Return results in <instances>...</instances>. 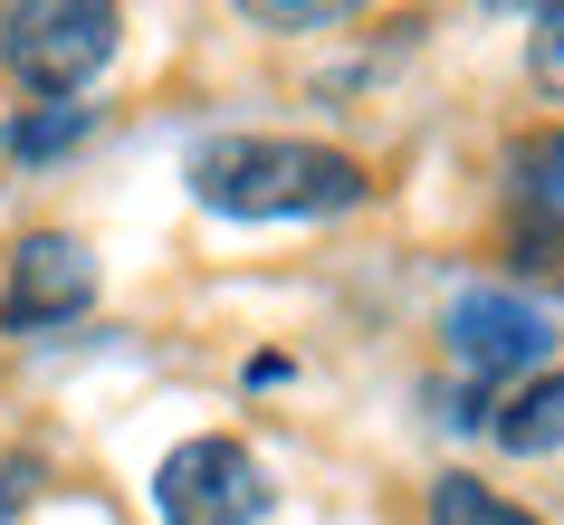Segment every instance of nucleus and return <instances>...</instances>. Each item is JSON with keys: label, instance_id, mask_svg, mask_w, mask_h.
Returning <instances> with one entry per match:
<instances>
[{"label": "nucleus", "instance_id": "1", "mask_svg": "<svg viewBox=\"0 0 564 525\" xmlns=\"http://www.w3.org/2000/svg\"><path fill=\"white\" fill-rule=\"evenodd\" d=\"M364 192L373 182L355 153L297 144V134H210L192 153V201H210L220 220H335Z\"/></svg>", "mask_w": 564, "mask_h": 525}, {"label": "nucleus", "instance_id": "2", "mask_svg": "<svg viewBox=\"0 0 564 525\" xmlns=\"http://www.w3.org/2000/svg\"><path fill=\"white\" fill-rule=\"evenodd\" d=\"M116 48H124V10H106V0H20V10H0V67L48 106H67Z\"/></svg>", "mask_w": 564, "mask_h": 525}, {"label": "nucleus", "instance_id": "3", "mask_svg": "<svg viewBox=\"0 0 564 525\" xmlns=\"http://www.w3.org/2000/svg\"><path fill=\"white\" fill-rule=\"evenodd\" d=\"M441 335H449V363L469 382H527L555 353V316L535 296H517V287H459Z\"/></svg>", "mask_w": 564, "mask_h": 525}, {"label": "nucleus", "instance_id": "4", "mask_svg": "<svg viewBox=\"0 0 564 525\" xmlns=\"http://www.w3.org/2000/svg\"><path fill=\"white\" fill-rule=\"evenodd\" d=\"M268 468L239 449V439H182L173 459L153 468V516L163 525H259L268 516Z\"/></svg>", "mask_w": 564, "mask_h": 525}, {"label": "nucleus", "instance_id": "5", "mask_svg": "<svg viewBox=\"0 0 564 525\" xmlns=\"http://www.w3.org/2000/svg\"><path fill=\"white\" fill-rule=\"evenodd\" d=\"M96 306V259L87 239L67 230H30L10 249V277H0V335H58Z\"/></svg>", "mask_w": 564, "mask_h": 525}, {"label": "nucleus", "instance_id": "6", "mask_svg": "<svg viewBox=\"0 0 564 525\" xmlns=\"http://www.w3.org/2000/svg\"><path fill=\"white\" fill-rule=\"evenodd\" d=\"M488 430H498V449H517V459H545V449H564V373L517 382V392L488 411Z\"/></svg>", "mask_w": 564, "mask_h": 525}, {"label": "nucleus", "instance_id": "7", "mask_svg": "<svg viewBox=\"0 0 564 525\" xmlns=\"http://www.w3.org/2000/svg\"><path fill=\"white\" fill-rule=\"evenodd\" d=\"M431 525H535L517 496H498L488 478H469V468H449V478H431Z\"/></svg>", "mask_w": 564, "mask_h": 525}, {"label": "nucleus", "instance_id": "8", "mask_svg": "<svg viewBox=\"0 0 564 525\" xmlns=\"http://www.w3.org/2000/svg\"><path fill=\"white\" fill-rule=\"evenodd\" d=\"M507 173H517V201H527V220H564V124H555V134H527Z\"/></svg>", "mask_w": 564, "mask_h": 525}, {"label": "nucleus", "instance_id": "9", "mask_svg": "<svg viewBox=\"0 0 564 525\" xmlns=\"http://www.w3.org/2000/svg\"><path fill=\"white\" fill-rule=\"evenodd\" d=\"M67 144H87V106H39L10 124V163H58Z\"/></svg>", "mask_w": 564, "mask_h": 525}, {"label": "nucleus", "instance_id": "10", "mask_svg": "<svg viewBox=\"0 0 564 525\" xmlns=\"http://www.w3.org/2000/svg\"><path fill=\"white\" fill-rule=\"evenodd\" d=\"M527 77H535V96L564 106V0H545V10L527 20Z\"/></svg>", "mask_w": 564, "mask_h": 525}, {"label": "nucleus", "instance_id": "11", "mask_svg": "<svg viewBox=\"0 0 564 525\" xmlns=\"http://www.w3.org/2000/svg\"><path fill=\"white\" fill-rule=\"evenodd\" d=\"M517 267H535L545 287H564V220H527L517 230Z\"/></svg>", "mask_w": 564, "mask_h": 525}, {"label": "nucleus", "instance_id": "12", "mask_svg": "<svg viewBox=\"0 0 564 525\" xmlns=\"http://www.w3.org/2000/svg\"><path fill=\"white\" fill-rule=\"evenodd\" d=\"M249 20H259V30H326V20H345V10H335V0H316V10H249Z\"/></svg>", "mask_w": 564, "mask_h": 525}, {"label": "nucleus", "instance_id": "13", "mask_svg": "<svg viewBox=\"0 0 564 525\" xmlns=\"http://www.w3.org/2000/svg\"><path fill=\"white\" fill-rule=\"evenodd\" d=\"M30 478H39L30 459H10V468H0V516H10V506H20V496H30Z\"/></svg>", "mask_w": 564, "mask_h": 525}]
</instances>
